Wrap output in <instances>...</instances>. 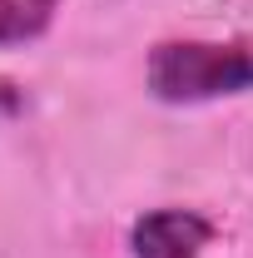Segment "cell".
<instances>
[{
    "label": "cell",
    "mask_w": 253,
    "mask_h": 258,
    "mask_svg": "<svg viewBox=\"0 0 253 258\" xmlns=\"http://www.w3.org/2000/svg\"><path fill=\"white\" fill-rule=\"evenodd\" d=\"M144 80L164 104H204L253 90V45L243 40H159Z\"/></svg>",
    "instance_id": "obj_1"
},
{
    "label": "cell",
    "mask_w": 253,
    "mask_h": 258,
    "mask_svg": "<svg viewBox=\"0 0 253 258\" xmlns=\"http://www.w3.org/2000/svg\"><path fill=\"white\" fill-rule=\"evenodd\" d=\"M60 0H0V45H30L50 30Z\"/></svg>",
    "instance_id": "obj_3"
},
{
    "label": "cell",
    "mask_w": 253,
    "mask_h": 258,
    "mask_svg": "<svg viewBox=\"0 0 253 258\" xmlns=\"http://www.w3.org/2000/svg\"><path fill=\"white\" fill-rule=\"evenodd\" d=\"M219 224L199 209H149L129 228V253L134 258H199L214 243Z\"/></svg>",
    "instance_id": "obj_2"
}]
</instances>
